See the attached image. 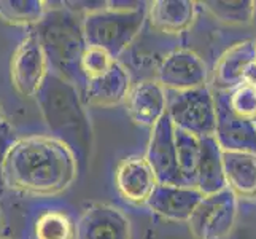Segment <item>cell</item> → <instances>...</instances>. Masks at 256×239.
I'll use <instances>...</instances> for the list:
<instances>
[{"mask_svg":"<svg viewBox=\"0 0 256 239\" xmlns=\"http://www.w3.org/2000/svg\"><path fill=\"white\" fill-rule=\"evenodd\" d=\"M74 153L54 137H28L13 145L4 167L5 185L34 194H54L75 180Z\"/></svg>","mask_w":256,"mask_h":239,"instance_id":"1","label":"cell"},{"mask_svg":"<svg viewBox=\"0 0 256 239\" xmlns=\"http://www.w3.org/2000/svg\"><path fill=\"white\" fill-rule=\"evenodd\" d=\"M51 134L78 161H88L92 148V128L80 91L59 75L48 72L35 94Z\"/></svg>","mask_w":256,"mask_h":239,"instance_id":"2","label":"cell"},{"mask_svg":"<svg viewBox=\"0 0 256 239\" xmlns=\"http://www.w3.org/2000/svg\"><path fill=\"white\" fill-rule=\"evenodd\" d=\"M48 70L84 90L86 78L82 74L80 61L88 47L83 34V16L67 7L45 12L34 29Z\"/></svg>","mask_w":256,"mask_h":239,"instance_id":"3","label":"cell"},{"mask_svg":"<svg viewBox=\"0 0 256 239\" xmlns=\"http://www.w3.org/2000/svg\"><path fill=\"white\" fill-rule=\"evenodd\" d=\"M146 16L145 5L136 10H97L83 16V34L88 47H96L116 61L137 37Z\"/></svg>","mask_w":256,"mask_h":239,"instance_id":"4","label":"cell"},{"mask_svg":"<svg viewBox=\"0 0 256 239\" xmlns=\"http://www.w3.org/2000/svg\"><path fill=\"white\" fill-rule=\"evenodd\" d=\"M166 113L174 128L194 137L215 136V102L207 86L166 93Z\"/></svg>","mask_w":256,"mask_h":239,"instance_id":"5","label":"cell"},{"mask_svg":"<svg viewBox=\"0 0 256 239\" xmlns=\"http://www.w3.org/2000/svg\"><path fill=\"white\" fill-rule=\"evenodd\" d=\"M215 140L223 152H245L256 155V126L236 113L229 102V91H216Z\"/></svg>","mask_w":256,"mask_h":239,"instance_id":"6","label":"cell"},{"mask_svg":"<svg viewBox=\"0 0 256 239\" xmlns=\"http://www.w3.org/2000/svg\"><path fill=\"white\" fill-rule=\"evenodd\" d=\"M236 194L224 188L204 196L190 217V228L198 239H222L234 226Z\"/></svg>","mask_w":256,"mask_h":239,"instance_id":"7","label":"cell"},{"mask_svg":"<svg viewBox=\"0 0 256 239\" xmlns=\"http://www.w3.org/2000/svg\"><path fill=\"white\" fill-rule=\"evenodd\" d=\"M145 159L160 185L184 187L176 159L175 128L167 113L153 126Z\"/></svg>","mask_w":256,"mask_h":239,"instance_id":"8","label":"cell"},{"mask_svg":"<svg viewBox=\"0 0 256 239\" xmlns=\"http://www.w3.org/2000/svg\"><path fill=\"white\" fill-rule=\"evenodd\" d=\"M48 70L46 58L35 37L29 34L16 48L12 59V82L21 96H35L45 80Z\"/></svg>","mask_w":256,"mask_h":239,"instance_id":"9","label":"cell"},{"mask_svg":"<svg viewBox=\"0 0 256 239\" xmlns=\"http://www.w3.org/2000/svg\"><path fill=\"white\" fill-rule=\"evenodd\" d=\"M207 67L191 51H175L160 67V85L169 91H188L206 86Z\"/></svg>","mask_w":256,"mask_h":239,"instance_id":"10","label":"cell"},{"mask_svg":"<svg viewBox=\"0 0 256 239\" xmlns=\"http://www.w3.org/2000/svg\"><path fill=\"white\" fill-rule=\"evenodd\" d=\"M76 228V239H130L128 217L113 206L92 204L82 214Z\"/></svg>","mask_w":256,"mask_h":239,"instance_id":"11","label":"cell"},{"mask_svg":"<svg viewBox=\"0 0 256 239\" xmlns=\"http://www.w3.org/2000/svg\"><path fill=\"white\" fill-rule=\"evenodd\" d=\"M114 180H116V187L121 196L134 204L148 202L158 185L152 167L142 156H130L121 161Z\"/></svg>","mask_w":256,"mask_h":239,"instance_id":"12","label":"cell"},{"mask_svg":"<svg viewBox=\"0 0 256 239\" xmlns=\"http://www.w3.org/2000/svg\"><path fill=\"white\" fill-rule=\"evenodd\" d=\"M256 63V42L246 40L229 48L215 67L216 91H232L245 83L246 72Z\"/></svg>","mask_w":256,"mask_h":239,"instance_id":"13","label":"cell"},{"mask_svg":"<svg viewBox=\"0 0 256 239\" xmlns=\"http://www.w3.org/2000/svg\"><path fill=\"white\" fill-rule=\"evenodd\" d=\"M204 198L199 190L192 187H175V185H156L146 204L156 214L170 220H190L194 209Z\"/></svg>","mask_w":256,"mask_h":239,"instance_id":"14","label":"cell"},{"mask_svg":"<svg viewBox=\"0 0 256 239\" xmlns=\"http://www.w3.org/2000/svg\"><path fill=\"white\" fill-rule=\"evenodd\" d=\"M128 112L137 125L153 128L166 115V93L156 82H142L128 93Z\"/></svg>","mask_w":256,"mask_h":239,"instance_id":"15","label":"cell"},{"mask_svg":"<svg viewBox=\"0 0 256 239\" xmlns=\"http://www.w3.org/2000/svg\"><path fill=\"white\" fill-rule=\"evenodd\" d=\"M129 75L118 63H114L108 72L88 80L83 90L84 102L91 107H114L128 97Z\"/></svg>","mask_w":256,"mask_h":239,"instance_id":"16","label":"cell"},{"mask_svg":"<svg viewBox=\"0 0 256 239\" xmlns=\"http://www.w3.org/2000/svg\"><path fill=\"white\" fill-rule=\"evenodd\" d=\"M223 150L220 148L214 136L199 137V161L196 174V190L204 196L215 194L228 188L223 172Z\"/></svg>","mask_w":256,"mask_h":239,"instance_id":"17","label":"cell"},{"mask_svg":"<svg viewBox=\"0 0 256 239\" xmlns=\"http://www.w3.org/2000/svg\"><path fill=\"white\" fill-rule=\"evenodd\" d=\"M223 172L228 188L244 198L256 196V155L223 152Z\"/></svg>","mask_w":256,"mask_h":239,"instance_id":"18","label":"cell"},{"mask_svg":"<svg viewBox=\"0 0 256 239\" xmlns=\"http://www.w3.org/2000/svg\"><path fill=\"white\" fill-rule=\"evenodd\" d=\"M194 20V2L190 0H158L150 5V21L160 32L180 34Z\"/></svg>","mask_w":256,"mask_h":239,"instance_id":"19","label":"cell"},{"mask_svg":"<svg viewBox=\"0 0 256 239\" xmlns=\"http://www.w3.org/2000/svg\"><path fill=\"white\" fill-rule=\"evenodd\" d=\"M30 239H76L75 222L64 210H45L34 220Z\"/></svg>","mask_w":256,"mask_h":239,"instance_id":"20","label":"cell"},{"mask_svg":"<svg viewBox=\"0 0 256 239\" xmlns=\"http://www.w3.org/2000/svg\"><path fill=\"white\" fill-rule=\"evenodd\" d=\"M175 147L178 169L184 187H196V174L199 161V137L175 128Z\"/></svg>","mask_w":256,"mask_h":239,"instance_id":"21","label":"cell"},{"mask_svg":"<svg viewBox=\"0 0 256 239\" xmlns=\"http://www.w3.org/2000/svg\"><path fill=\"white\" fill-rule=\"evenodd\" d=\"M45 12L42 0H0V18L8 24H37Z\"/></svg>","mask_w":256,"mask_h":239,"instance_id":"22","label":"cell"},{"mask_svg":"<svg viewBox=\"0 0 256 239\" xmlns=\"http://www.w3.org/2000/svg\"><path fill=\"white\" fill-rule=\"evenodd\" d=\"M207 10L216 20L228 24H250L254 16L256 4L252 0H236V2H222V0H208L202 2Z\"/></svg>","mask_w":256,"mask_h":239,"instance_id":"23","label":"cell"},{"mask_svg":"<svg viewBox=\"0 0 256 239\" xmlns=\"http://www.w3.org/2000/svg\"><path fill=\"white\" fill-rule=\"evenodd\" d=\"M116 63L107 51H104L100 48H96V47H86L82 61H80V69H82V74L86 78V83L88 80H92L104 75L105 72H108L112 69V66Z\"/></svg>","mask_w":256,"mask_h":239,"instance_id":"24","label":"cell"},{"mask_svg":"<svg viewBox=\"0 0 256 239\" xmlns=\"http://www.w3.org/2000/svg\"><path fill=\"white\" fill-rule=\"evenodd\" d=\"M18 142L16 131L8 121L2 120L0 121V191L5 187V179H4V167L5 161L8 158V153L12 152L13 145Z\"/></svg>","mask_w":256,"mask_h":239,"instance_id":"25","label":"cell"},{"mask_svg":"<svg viewBox=\"0 0 256 239\" xmlns=\"http://www.w3.org/2000/svg\"><path fill=\"white\" fill-rule=\"evenodd\" d=\"M252 123H253V125L256 126V113L253 115V118H252Z\"/></svg>","mask_w":256,"mask_h":239,"instance_id":"26","label":"cell"},{"mask_svg":"<svg viewBox=\"0 0 256 239\" xmlns=\"http://www.w3.org/2000/svg\"><path fill=\"white\" fill-rule=\"evenodd\" d=\"M0 229H2V215H0Z\"/></svg>","mask_w":256,"mask_h":239,"instance_id":"27","label":"cell"},{"mask_svg":"<svg viewBox=\"0 0 256 239\" xmlns=\"http://www.w3.org/2000/svg\"><path fill=\"white\" fill-rule=\"evenodd\" d=\"M2 120H4V118H2V113H0V121H2Z\"/></svg>","mask_w":256,"mask_h":239,"instance_id":"28","label":"cell"}]
</instances>
